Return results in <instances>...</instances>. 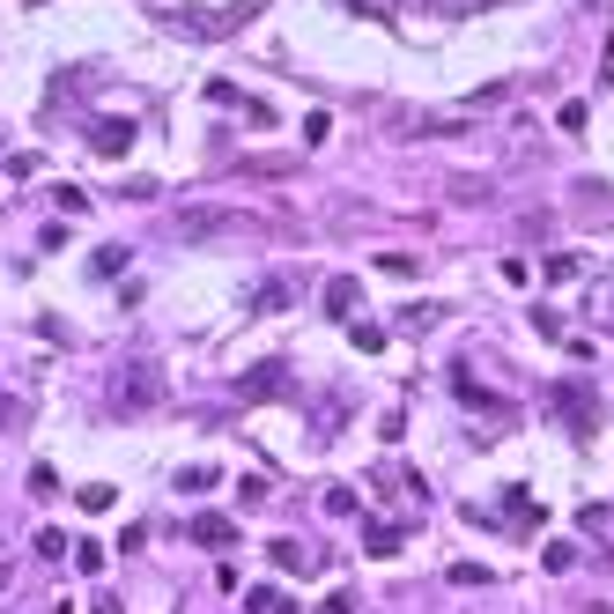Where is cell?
<instances>
[{
  "instance_id": "obj_1",
  "label": "cell",
  "mask_w": 614,
  "mask_h": 614,
  "mask_svg": "<svg viewBox=\"0 0 614 614\" xmlns=\"http://www.w3.org/2000/svg\"><path fill=\"white\" fill-rule=\"evenodd\" d=\"M156 400H163V363H156V356H126L119 378H111V415L134 422V415H148Z\"/></svg>"
},
{
  "instance_id": "obj_2",
  "label": "cell",
  "mask_w": 614,
  "mask_h": 614,
  "mask_svg": "<svg viewBox=\"0 0 614 614\" xmlns=\"http://www.w3.org/2000/svg\"><path fill=\"white\" fill-rule=\"evenodd\" d=\"M267 0H237V8H171L163 23H171L178 37H193V45H215V37H237L245 30V15H259Z\"/></svg>"
},
{
  "instance_id": "obj_3",
  "label": "cell",
  "mask_w": 614,
  "mask_h": 614,
  "mask_svg": "<svg viewBox=\"0 0 614 614\" xmlns=\"http://www.w3.org/2000/svg\"><path fill=\"white\" fill-rule=\"evenodd\" d=\"M230 230H245V215H237L230 200H200V208H178V215H171V237H178V245H200V237H230Z\"/></svg>"
},
{
  "instance_id": "obj_4",
  "label": "cell",
  "mask_w": 614,
  "mask_h": 614,
  "mask_svg": "<svg viewBox=\"0 0 614 614\" xmlns=\"http://www.w3.org/2000/svg\"><path fill=\"white\" fill-rule=\"evenodd\" d=\"M548 407L563 415V430H570V437H592V430H600V393H592V385H578V378L555 385Z\"/></svg>"
},
{
  "instance_id": "obj_5",
  "label": "cell",
  "mask_w": 614,
  "mask_h": 614,
  "mask_svg": "<svg viewBox=\"0 0 614 614\" xmlns=\"http://www.w3.org/2000/svg\"><path fill=\"white\" fill-rule=\"evenodd\" d=\"M282 393H296V385H289V363H252L245 378L230 385V400H237V407H259V400H282Z\"/></svg>"
},
{
  "instance_id": "obj_6",
  "label": "cell",
  "mask_w": 614,
  "mask_h": 614,
  "mask_svg": "<svg viewBox=\"0 0 614 614\" xmlns=\"http://www.w3.org/2000/svg\"><path fill=\"white\" fill-rule=\"evenodd\" d=\"M89 148H97L104 163H119L126 148H134V119H126V111H111V119H89Z\"/></svg>"
},
{
  "instance_id": "obj_7",
  "label": "cell",
  "mask_w": 614,
  "mask_h": 614,
  "mask_svg": "<svg viewBox=\"0 0 614 614\" xmlns=\"http://www.w3.org/2000/svg\"><path fill=\"white\" fill-rule=\"evenodd\" d=\"M319 296H326V319H341V326H348V319H356V304H363V289H356V274H333V282H326Z\"/></svg>"
},
{
  "instance_id": "obj_8",
  "label": "cell",
  "mask_w": 614,
  "mask_h": 614,
  "mask_svg": "<svg viewBox=\"0 0 614 614\" xmlns=\"http://www.w3.org/2000/svg\"><path fill=\"white\" fill-rule=\"evenodd\" d=\"M267 555H274V570H289V578H311V570H319V563H326V555H311V548H296V541H289V533H282V541H274Z\"/></svg>"
},
{
  "instance_id": "obj_9",
  "label": "cell",
  "mask_w": 614,
  "mask_h": 614,
  "mask_svg": "<svg viewBox=\"0 0 614 614\" xmlns=\"http://www.w3.org/2000/svg\"><path fill=\"white\" fill-rule=\"evenodd\" d=\"M193 541H200V548H237V526H230L222 511H200V518H193Z\"/></svg>"
},
{
  "instance_id": "obj_10",
  "label": "cell",
  "mask_w": 614,
  "mask_h": 614,
  "mask_svg": "<svg viewBox=\"0 0 614 614\" xmlns=\"http://www.w3.org/2000/svg\"><path fill=\"white\" fill-rule=\"evenodd\" d=\"M504 518H511V526H518V533H533V526H548V511H541V504H533V496H526V489H504Z\"/></svg>"
},
{
  "instance_id": "obj_11",
  "label": "cell",
  "mask_w": 614,
  "mask_h": 614,
  "mask_svg": "<svg viewBox=\"0 0 614 614\" xmlns=\"http://www.w3.org/2000/svg\"><path fill=\"white\" fill-rule=\"evenodd\" d=\"M393 319H400V333H437L444 326V304H400Z\"/></svg>"
},
{
  "instance_id": "obj_12",
  "label": "cell",
  "mask_w": 614,
  "mask_h": 614,
  "mask_svg": "<svg viewBox=\"0 0 614 614\" xmlns=\"http://www.w3.org/2000/svg\"><path fill=\"white\" fill-rule=\"evenodd\" d=\"M541 282L570 289V282H578V252H548V259H541Z\"/></svg>"
},
{
  "instance_id": "obj_13",
  "label": "cell",
  "mask_w": 614,
  "mask_h": 614,
  "mask_svg": "<svg viewBox=\"0 0 614 614\" xmlns=\"http://www.w3.org/2000/svg\"><path fill=\"white\" fill-rule=\"evenodd\" d=\"M363 548H370V555H400V526H385V518H370V526H363Z\"/></svg>"
},
{
  "instance_id": "obj_14",
  "label": "cell",
  "mask_w": 614,
  "mask_h": 614,
  "mask_svg": "<svg viewBox=\"0 0 614 614\" xmlns=\"http://www.w3.org/2000/svg\"><path fill=\"white\" fill-rule=\"evenodd\" d=\"M378 274H393V282H415L422 259H415V252H378Z\"/></svg>"
},
{
  "instance_id": "obj_15",
  "label": "cell",
  "mask_w": 614,
  "mask_h": 614,
  "mask_svg": "<svg viewBox=\"0 0 614 614\" xmlns=\"http://www.w3.org/2000/svg\"><path fill=\"white\" fill-rule=\"evenodd\" d=\"M126 259H134L126 245H104L97 259H89V274H97V282H111V274H126Z\"/></svg>"
},
{
  "instance_id": "obj_16",
  "label": "cell",
  "mask_w": 614,
  "mask_h": 614,
  "mask_svg": "<svg viewBox=\"0 0 614 614\" xmlns=\"http://www.w3.org/2000/svg\"><path fill=\"white\" fill-rule=\"evenodd\" d=\"M289 304H296V274H282V282L259 289V311H289Z\"/></svg>"
},
{
  "instance_id": "obj_17",
  "label": "cell",
  "mask_w": 614,
  "mask_h": 614,
  "mask_svg": "<svg viewBox=\"0 0 614 614\" xmlns=\"http://www.w3.org/2000/svg\"><path fill=\"white\" fill-rule=\"evenodd\" d=\"M348 15H363V23H393L400 0H348Z\"/></svg>"
},
{
  "instance_id": "obj_18",
  "label": "cell",
  "mask_w": 614,
  "mask_h": 614,
  "mask_svg": "<svg viewBox=\"0 0 614 614\" xmlns=\"http://www.w3.org/2000/svg\"><path fill=\"white\" fill-rule=\"evenodd\" d=\"M111 496H119L111 481H89V489H74V504H82V511H111Z\"/></svg>"
},
{
  "instance_id": "obj_19",
  "label": "cell",
  "mask_w": 614,
  "mask_h": 614,
  "mask_svg": "<svg viewBox=\"0 0 614 614\" xmlns=\"http://www.w3.org/2000/svg\"><path fill=\"white\" fill-rule=\"evenodd\" d=\"M348 341H356L363 356H378V348H385V326H370V319H356V326H348Z\"/></svg>"
},
{
  "instance_id": "obj_20",
  "label": "cell",
  "mask_w": 614,
  "mask_h": 614,
  "mask_svg": "<svg viewBox=\"0 0 614 614\" xmlns=\"http://www.w3.org/2000/svg\"><path fill=\"white\" fill-rule=\"evenodd\" d=\"M52 200H60V215H89V193H82V185H52Z\"/></svg>"
},
{
  "instance_id": "obj_21",
  "label": "cell",
  "mask_w": 614,
  "mask_h": 614,
  "mask_svg": "<svg viewBox=\"0 0 614 614\" xmlns=\"http://www.w3.org/2000/svg\"><path fill=\"white\" fill-rule=\"evenodd\" d=\"M311 614H356V592H348V585H333V592H326V600L311 607Z\"/></svg>"
},
{
  "instance_id": "obj_22",
  "label": "cell",
  "mask_w": 614,
  "mask_h": 614,
  "mask_svg": "<svg viewBox=\"0 0 614 614\" xmlns=\"http://www.w3.org/2000/svg\"><path fill=\"white\" fill-rule=\"evenodd\" d=\"M326 511H333V518H356V489H341V481H333V489H326Z\"/></svg>"
},
{
  "instance_id": "obj_23",
  "label": "cell",
  "mask_w": 614,
  "mask_h": 614,
  "mask_svg": "<svg viewBox=\"0 0 614 614\" xmlns=\"http://www.w3.org/2000/svg\"><path fill=\"white\" fill-rule=\"evenodd\" d=\"M74 570H82V578H97V570H104V548L82 541V548H74Z\"/></svg>"
},
{
  "instance_id": "obj_24",
  "label": "cell",
  "mask_w": 614,
  "mask_h": 614,
  "mask_svg": "<svg viewBox=\"0 0 614 614\" xmlns=\"http://www.w3.org/2000/svg\"><path fill=\"white\" fill-rule=\"evenodd\" d=\"M533 326H541V341H563V311H555V304L533 311Z\"/></svg>"
},
{
  "instance_id": "obj_25",
  "label": "cell",
  "mask_w": 614,
  "mask_h": 614,
  "mask_svg": "<svg viewBox=\"0 0 614 614\" xmlns=\"http://www.w3.org/2000/svg\"><path fill=\"white\" fill-rule=\"evenodd\" d=\"M37 555L52 563V555H74V548H67V533H60V526H45V533H37Z\"/></svg>"
},
{
  "instance_id": "obj_26",
  "label": "cell",
  "mask_w": 614,
  "mask_h": 614,
  "mask_svg": "<svg viewBox=\"0 0 614 614\" xmlns=\"http://www.w3.org/2000/svg\"><path fill=\"white\" fill-rule=\"evenodd\" d=\"M215 481H222L215 467H178V489H215Z\"/></svg>"
},
{
  "instance_id": "obj_27",
  "label": "cell",
  "mask_w": 614,
  "mask_h": 614,
  "mask_svg": "<svg viewBox=\"0 0 614 614\" xmlns=\"http://www.w3.org/2000/svg\"><path fill=\"white\" fill-rule=\"evenodd\" d=\"M245 607H252V614H274V607H282V592H274V585H252Z\"/></svg>"
},
{
  "instance_id": "obj_28",
  "label": "cell",
  "mask_w": 614,
  "mask_h": 614,
  "mask_svg": "<svg viewBox=\"0 0 614 614\" xmlns=\"http://www.w3.org/2000/svg\"><path fill=\"white\" fill-rule=\"evenodd\" d=\"M430 8H437V15H481L489 0H430Z\"/></svg>"
},
{
  "instance_id": "obj_29",
  "label": "cell",
  "mask_w": 614,
  "mask_h": 614,
  "mask_svg": "<svg viewBox=\"0 0 614 614\" xmlns=\"http://www.w3.org/2000/svg\"><path fill=\"white\" fill-rule=\"evenodd\" d=\"M15 422H23V407H15V400H0V430H15Z\"/></svg>"
},
{
  "instance_id": "obj_30",
  "label": "cell",
  "mask_w": 614,
  "mask_h": 614,
  "mask_svg": "<svg viewBox=\"0 0 614 614\" xmlns=\"http://www.w3.org/2000/svg\"><path fill=\"white\" fill-rule=\"evenodd\" d=\"M97 614H119V600H97Z\"/></svg>"
},
{
  "instance_id": "obj_31",
  "label": "cell",
  "mask_w": 614,
  "mask_h": 614,
  "mask_svg": "<svg viewBox=\"0 0 614 614\" xmlns=\"http://www.w3.org/2000/svg\"><path fill=\"white\" fill-rule=\"evenodd\" d=\"M289 614H296V607H289Z\"/></svg>"
}]
</instances>
